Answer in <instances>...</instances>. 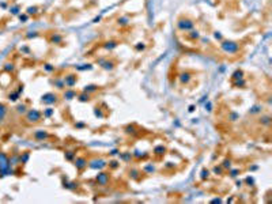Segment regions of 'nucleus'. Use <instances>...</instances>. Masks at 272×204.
Instances as JSON below:
<instances>
[{
  "label": "nucleus",
  "instance_id": "4be33fe9",
  "mask_svg": "<svg viewBox=\"0 0 272 204\" xmlns=\"http://www.w3.org/2000/svg\"><path fill=\"white\" fill-rule=\"evenodd\" d=\"M208 174H209V173H208V170H207V171L204 170V171H203V176H201V177H203V178H206V177H208Z\"/></svg>",
  "mask_w": 272,
  "mask_h": 204
},
{
  "label": "nucleus",
  "instance_id": "412c9836",
  "mask_svg": "<svg viewBox=\"0 0 272 204\" xmlns=\"http://www.w3.org/2000/svg\"><path fill=\"white\" fill-rule=\"evenodd\" d=\"M19 19H21V21H23V22L27 21V15H21V16H19Z\"/></svg>",
  "mask_w": 272,
  "mask_h": 204
},
{
  "label": "nucleus",
  "instance_id": "39448f33",
  "mask_svg": "<svg viewBox=\"0 0 272 204\" xmlns=\"http://www.w3.org/2000/svg\"><path fill=\"white\" fill-rule=\"evenodd\" d=\"M97 182L99 185H106L109 182V176L106 173H99L97 176Z\"/></svg>",
  "mask_w": 272,
  "mask_h": 204
},
{
  "label": "nucleus",
  "instance_id": "f3484780",
  "mask_svg": "<svg viewBox=\"0 0 272 204\" xmlns=\"http://www.w3.org/2000/svg\"><path fill=\"white\" fill-rule=\"evenodd\" d=\"M73 95H75V94H73V91H67V92L64 94V97H67V99H71V98H72Z\"/></svg>",
  "mask_w": 272,
  "mask_h": 204
},
{
  "label": "nucleus",
  "instance_id": "393cba45",
  "mask_svg": "<svg viewBox=\"0 0 272 204\" xmlns=\"http://www.w3.org/2000/svg\"><path fill=\"white\" fill-rule=\"evenodd\" d=\"M188 76H189V75H188V73H185V75H182V80H188Z\"/></svg>",
  "mask_w": 272,
  "mask_h": 204
},
{
  "label": "nucleus",
  "instance_id": "f8f14e48",
  "mask_svg": "<svg viewBox=\"0 0 272 204\" xmlns=\"http://www.w3.org/2000/svg\"><path fill=\"white\" fill-rule=\"evenodd\" d=\"M14 70H15V67H14L12 63H7V64L4 65V71H5V72H14Z\"/></svg>",
  "mask_w": 272,
  "mask_h": 204
},
{
  "label": "nucleus",
  "instance_id": "f257e3e1",
  "mask_svg": "<svg viewBox=\"0 0 272 204\" xmlns=\"http://www.w3.org/2000/svg\"><path fill=\"white\" fill-rule=\"evenodd\" d=\"M10 173H12L10 158H8V155L5 152L0 151V177H4Z\"/></svg>",
  "mask_w": 272,
  "mask_h": 204
},
{
  "label": "nucleus",
  "instance_id": "dca6fc26",
  "mask_svg": "<svg viewBox=\"0 0 272 204\" xmlns=\"http://www.w3.org/2000/svg\"><path fill=\"white\" fill-rule=\"evenodd\" d=\"M155 151H157V154H163V152H165V147H157V148H155Z\"/></svg>",
  "mask_w": 272,
  "mask_h": 204
},
{
  "label": "nucleus",
  "instance_id": "0eeeda50",
  "mask_svg": "<svg viewBox=\"0 0 272 204\" xmlns=\"http://www.w3.org/2000/svg\"><path fill=\"white\" fill-rule=\"evenodd\" d=\"M48 132L46 131H35L34 132V138L37 139V140H40V141H42V140H45V139H48Z\"/></svg>",
  "mask_w": 272,
  "mask_h": 204
},
{
  "label": "nucleus",
  "instance_id": "a211bd4d",
  "mask_svg": "<svg viewBox=\"0 0 272 204\" xmlns=\"http://www.w3.org/2000/svg\"><path fill=\"white\" fill-rule=\"evenodd\" d=\"M11 12H12L14 15H16V14L19 12V7H18V5H16V7H12V8H11Z\"/></svg>",
  "mask_w": 272,
  "mask_h": 204
},
{
  "label": "nucleus",
  "instance_id": "423d86ee",
  "mask_svg": "<svg viewBox=\"0 0 272 204\" xmlns=\"http://www.w3.org/2000/svg\"><path fill=\"white\" fill-rule=\"evenodd\" d=\"M192 26H193V22H190V21H180L178 22V27L181 30H189V29H192Z\"/></svg>",
  "mask_w": 272,
  "mask_h": 204
},
{
  "label": "nucleus",
  "instance_id": "aec40b11",
  "mask_svg": "<svg viewBox=\"0 0 272 204\" xmlns=\"http://www.w3.org/2000/svg\"><path fill=\"white\" fill-rule=\"evenodd\" d=\"M87 90H89V91H94V90H95V86H89V87H86V90H84V91H87Z\"/></svg>",
  "mask_w": 272,
  "mask_h": 204
},
{
  "label": "nucleus",
  "instance_id": "5701e85b",
  "mask_svg": "<svg viewBox=\"0 0 272 204\" xmlns=\"http://www.w3.org/2000/svg\"><path fill=\"white\" fill-rule=\"evenodd\" d=\"M80 99L82 101H87V99H89V95H87V97H86V95H80Z\"/></svg>",
  "mask_w": 272,
  "mask_h": 204
},
{
  "label": "nucleus",
  "instance_id": "6ab92c4d",
  "mask_svg": "<svg viewBox=\"0 0 272 204\" xmlns=\"http://www.w3.org/2000/svg\"><path fill=\"white\" fill-rule=\"evenodd\" d=\"M52 113H53V110H52V109H48V110H45V113H44V116L49 117V116H52Z\"/></svg>",
  "mask_w": 272,
  "mask_h": 204
},
{
  "label": "nucleus",
  "instance_id": "9b49d317",
  "mask_svg": "<svg viewBox=\"0 0 272 204\" xmlns=\"http://www.w3.org/2000/svg\"><path fill=\"white\" fill-rule=\"evenodd\" d=\"M29 157H30V154L29 152H23V155H21V157H19V162L21 163H26L27 160H29Z\"/></svg>",
  "mask_w": 272,
  "mask_h": 204
},
{
  "label": "nucleus",
  "instance_id": "2eb2a0df",
  "mask_svg": "<svg viewBox=\"0 0 272 204\" xmlns=\"http://www.w3.org/2000/svg\"><path fill=\"white\" fill-rule=\"evenodd\" d=\"M35 12H37V7H29V8H27V14H29V15L35 14Z\"/></svg>",
  "mask_w": 272,
  "mask_h": 204
},
{
  "label": "nucleus",
  "instance_id": "20e7f679",
  "mask_svg": "<svg viewBox=\"0 0 272 204\" xmlns=\"http://www.w3.org/2000/svg\"><path fill=\"white\" fill-rule=\"evenodd\" d=\"M222 48L225 52H228V53H235L238 50V45L235 42H223Z\"/></svg>",
  "mask_w": 272,
  "mask_h": 204
},
{
  "label": "nucleus",
  "instance_id": "b1692460",
  "mask_svg": "<svg viewBox=\"0 0 272 204\" xmlns=\"http://www.w3.org/2000/svg\"><path fill=\"white\" fill-rule=\"evenodd\" d=\"M225 167H230V160H225Z\"/></svg>",
  "mask_w": 272,
  "mask_h": 204
},
{
  "label": "nucleus",
  "instance_id": "7ed1b4c3",
  "mask_svg": "<svg viewBox=\"0 0 272 204\" xmlns=\"http://www.w3.org/2000/svg\"><path fill=\"white\" fill-rule=\"evenodd\" d=\"M56 101H57V95L53 94V92H46V94H44L41 97V102L45 103V105H52Z\"/></svg>",
  "mask_w": 272,
  "mask_h": 204
},
{
  "label": "nucleus",
  "instance_id": "1a4fd4ad",
  "mask_svg": "<svg viewBox=\"0 0 272 204\" xmlns=\"http://www.w3.org/2000/svg\"><path fill=\"white\" fill-rule=\"evenodd\" d=\"M75 165H76V167H78L79 170H82L84 166H87V162H86L84 158H78V159L75 160Z\"/></svg>",
  "mask_w": 272,
  "mask_h": 204
},
{
  "label": "nucleus",
  "instance_id": "4468645a",
  "mask_svg": "<svg viewBox=\"0 0 272 204\" xmlns=\"http://www.w3.org/2000/svg\"><path fill=\"white\" fill-rule=\"evenodd\" d=\"M16 112H18V113H24V112H26V105H24V103H22V105H18V108H16Z\"/></svg>",
  "mask_w": 272,
  "mask_h": 204
},
{
  "label": "nucleus",
  "instance_id": "9d476101",
  "mask_svg": "<svg viewBox=\"0 0 272 204\" xmlns=\"http://www.w3.org/2000/svg\"><path fill=\"white\" fill-rule=\"evenodd\" d=\"M5 116H7V106L4 103H0V122L5 118Z\"/></svg>",
  "mask_w": 272,
  "mask_h": 204
},
{
  "label": "nucleus",
  "instance_id": "f03ea898",
  "mask_svg": "<svg viewBox=\"0 0 272 204\" xmlns=\"http://www.w3.org/2000/svg\"><path fill=\"white\" fill-rule=\"evenodd\" d=\"M41 120V112L37 110V109H30L26 113V121L29 124H35Z\"/></svg>",
  "mask_w": 272,
  "mask_h": 204
},
{
  "label": "nucleus",
  "instance_id": "6e6552de",
  "mask_svg": "<svg viewBox=\"0 0 272 204\" xmlns=\"http://www.w3.org/2000/svg\"><path fill=\"white\" fill-rule=\"evenodd\" d=\"M105 166H106V163H105V160H102V159H95L90 163V167L91 169H101V167H105Z\"/></svg>",
  "mask_w": 272,
  "mask_h": 204
},
{
  "label": "nucleus",
  "instance_id": "ddd939ff",
  "mask_svg": "<svg viewBox=\"0 0 272 204\" xmlns=\"http://www.w3.org/2000/svg\"><path fill=\"white\" fill-rule=\"evenodd\" d=\"M18 97H19V91H15V92H12V94L8 95V99H10V101H16V99H18Z\"/></svg>",
  "mask_w": 272,
  "mask_h": 204
}]
</instances>
